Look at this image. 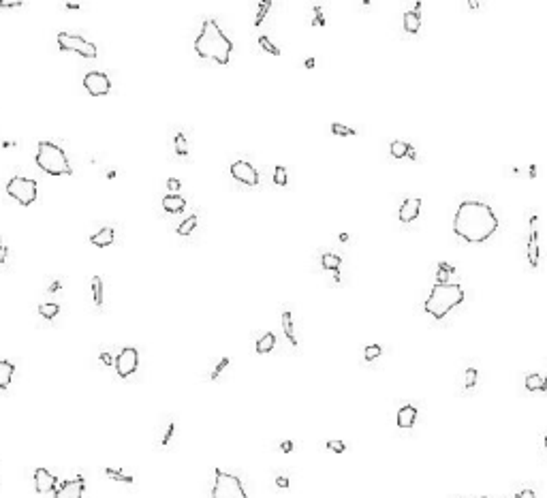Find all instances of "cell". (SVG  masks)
<instances>
[{"instance_id": "cell-10", "label": "cell", "mask_w": 547, "mask_h": 498, "mask_svg": "<svg viewBox=\"0 0 547 498\" xmlns=\"http://www.w3.org/2000/svg\"><path fill=\"white\" fill-rule=\"evenodd\" d=\"M231 176H233L237 182H242L246 186L259 184V171H256L248 160H235V163L231 165Z\"/></svg>"}, {"instance_id": "cell-46", "label": "cell", "mask_w": 547, "mask_h": 498, "mask_svg": "<svg viewBox=\"0 0 547 498\" xmlns=\"http://www.w3.org/2000/svg\"><path fill=\"white\" fill-rule=\"evenodd\" d=\"M291 449H293V443H291V441H285V443H282V451H285V454H289Z\"/></svg>"}, {"instance_id": "cell-36", "label": "cell", "mask_w": 547, "mask_h": 498, "mask_svg": "<svg viewBox=\"0 0 547 498\" xmlns=\"http://www.w3.org/2000/svg\"><path fill=\"white\" fill-rule=\"evenodd\" d=\"M229 364H231V359H229V357H222L220 361H218V366L214 368V372H212V381H216L218 377H220V372H222V370H224V368H227Z\"/></svg>"}, {"instance_id": "cell-16", "label": "cell", "mask_w": 547, "mask_h": 498, "mask_svg": "<svg viewBox=\"0 0 547 498\" xmlns=\"http://www.w3.org/2000/svg\"><path fill=\"white\" fill-rule=\"evenodd\" d=\"M184 208H186V201L178 192H169V195L163 197V210L169 212V214H180Z\"/></svg>"}, {"instance_id": "cell-1", "label": "cell", "mask_w": 547, "mask_h": 498, "mask_svg": "<svg viewBox=\"0 0 547 498\" xmlns=\"http://www.w3.org/2000/svg\"><path fill=\"white\" fill-rule=\"evenodd\" d=\"M498 216L483 201H462L453 216V233L468 244H481L496 233Z\"/></svg>"}, {"instance_id": "cell-6", "label": "cell", "mask_w": 547, "mask_h": 498, "mask_svg": "<svg viewBox=\"0 0 547 498\" xmlns=\"http://www.w3.org/2000/svg\"><path fill=\"white\" fill-rule=\"evenodd\" d=\"M6 192H9V197L15 199L19 205H30V203H35L38 189H36L35 180L13 176L9 182H6Z\"/></svg>"}, {"instance_id": "cell-33", "label": "cell", "mask_w": 547, "mask_h": 498, "mask_svg": "<svg viewBox=\"0 0 547 498\" xmlns=\"http://www.w3.org/2000/svg\"><path fill=\"white\" fill-rule=\"evenodd\" d=\"M269 9H272V2H259V13H256V17H255V26H261L263 24V17L267 15L269 13Z\"/></svg>"}, {"instance_id": "cell-25", "label": "cell", "mask_w": 547, "mask_h": 498, "mask_svg": "<svg viewBox=\"0 0 547 498\" xmlns=\"http://www.w3.org/2000/svg\"><path fill=\"white\" fill-rule=\"evenodd\" d=\"M321 265H323L325 269L338 271V268L342 265V259H340L338 255H333V252H325V255L321 257Z\"/></svg>"}, {"instance_id": "cell-3", "label": "cell", "mask_w": 547, "mask_h": 498, "mask_svg": "<svg viewBox=\"0 0 547 498\" xmlns=\"http://www.w3.org/2000/svg\"><path fill=\"white\" fill-rule=\"evenodd\" d=\"M464 302V289L460 284H434L432 293L428 295L426 300V312L432 316V319H445V316L451 312L455 306Z\"/></svg>"}, {"instance_id": "cell-24", "label": "cell", "mask_w": 547, "mask_h": 498, "mask_svg": "<svg viewBox=\"0 0 547 498\" xmlns=\"http://www.w3.org/2000/svg\"><path fill=\"white\" fill-rule=\"evenodd\" d=\"M410 150H413V146L406 144V141H400V139L391 141V156H394V158H404V156H408Z\"/></svg>"}, {"instance_id": "cell-17", "label": "cell", "mask_w": 547, "mask_h": 498, "mask_svg": "<svg viewBox=\"0 0 547 498\" xmlns=\"http://www.w3.org/2000/svg\"><path fill=\"white\" fill-rule=\"evenodd\" d=\"M415 419H417V409H415L413 404H406V406H402V409L398 411V425H400L402 430L413 428Z\"/></svg>"}, {"instance_id": "cell-34", "label": "cell", "mask_w": 547, "mask_h": 498, "mask_svg": "<svg viewBox=\"0 0 547 498\" xmlns=\"http://www.w3.org/2000/svg\"><path fill=\"white\" fill-rule=\"evenodd\" d=\"M378 355H381V346L378 345H370V346H365V351H364V357H365V361H374Z\"/></svg>"}, {"instance_id": "cell-23", "label": "cell", "mask_w": 547, "mask_h": 498, "mask_svg": "<svg viewBox=\"0 0 547 498\" xmlns=\"http://www.w3.org/2000/svg\"><path fill=\"white\" fill-rule=\"evenodd\" d=\"M38 314H41L43 319L51 321V319H56V316L60 314V306H58L56 302H43L41 306H38Z\"/></svg>"}, {"instance_id": "cell-21", "label": "cell", "mask_w": 547, "mask_h": 498, "mask_svg": "<svg viewBox=\"0 0 547 498\" xmlns=\"http://www.w3.org/2000/svg\"><path fill=\"white\" fill-rule=\"evenodd\" d=\"M524 385H526V389H528V391H547L545 377H541V374H528Z\"/></svg>"}, {"instance_id": "cell-38", "label": "cell", "mask_w": 547, "mask_h": 498, "mask_svg": "<svg viewBox=\"0 0 547 498\" xmlns=\"http://www.w3.org/2000/svg\"><path fill=\"white\" fill-rule=\"evenodd\" d=\"M327 449L329 451H336V454H344L346 451V445L342 441H329L327 443Z\"/></svg>"}, {"instance_id": "cell-37", "label": "cell", "mask_w": 547, "mask_h": 498, "mask_svg": "<svg viewBox=\"0 0 547 498\" xmlns=\"http://www.w3.org/2000/svg\"><path fill=\"white\" fill-rule=\"evenodd\" d=\"M477 385V370L474 368H468L466 370V389H473Z\"/></svg>"}, {"instance_id": "cell-2", "label": "cell", "mask_w": 547, "mask_h": 498, "mask_svg": "<svg viewBox=\"0 0 547 498\" xmlns=\"http://www.w3.org/2000/svg\"><path fill=\"white\" fill-rule=\"evenodd\" d=\"M195 51L199 58L214 60L218 64H229L233 54V43L224 35L216 19H205L201 32L195 38Z\"/></svg>"}, {"instance_id": "cell-14", "label": "cell", "mask_w": 547, "mask_h": 498, "mask_svg": "<svg viewBox=\"0 0 547 498\" xmlns=\"http://www.w3.org/2000/svg\"><path fill=\"white\" fill-rule=\"evenodd\" d=\"M530 223H532V231H530V237H528V263H530V268H539V233L535 229L537 216H532Z\"/></svg>"}, {"instance_id": "cell-50", "label": "cell", "mask_w": 547, "mask_h": 498, "mask_svg": "<svg viewBox=\"0 0 547 498\" xmlns=\"http://www.w3.org/2000/svg\"><path fill=\"white\" fill-rule=\"evenodd\" d=\"M543 443H545V451H547V436H545V441H543Z\"/></svg>"}, {"instance_id": "cell-26", "label": "cell", "mask_w": 547, "mask_h": 498, "mask_svg": "<svg viewBox=\"0 0 547 498\" xmlns=\"http://www.w3.org/2000/svg\"><path fill=\"white\" fill-rule=\"evenodd\" d=\"M173 146H176V154L178 156H186L188 154V139H186L184 133H178L176 139H173Z\"/></svg>"}, {"instance_id": "cell-20", "label": "cell", "mask_w": 547, "mask_h": 498, "mask_svg": "<svg viewBox=\"0 0 547 498\" xmlns=\"http://www.w3.org/2000/svg\"><path fill=\"white\" fill-rule=\"evenodd\" d=\"M282 329H285V336L289 338V342H291L293 346H297V338H295V327H293V314L289 312V310H285V312H282Z\"/></svg>"}, {"instance_id": "cell-8", "label": "cell", "mask_w": 547, "mask_h": 498, "mask_svg": "<svg viewBox=\"0 0 547 498\" xmlns=\"http://www.w3.org/2000/svg\"><path fill=\"white\" fill-rule=\"evenodd\" d=\"M113 366H115V372H118L120 379H128L135 370H137V366H139V353H137V348H133V346L122 348L120 355L115 357V364H113Z\"/></svg>"}, {"instance_id": "cell-45", "label": "cell", "mask_w": 547, "mask_h": 498, "mask_svg": "<svg viewBox=\"0 0 547 498\" xmlns=\"http://www.w3.org/2000/svg\"><path fill=\"white\" fill-rule=\"evenodd\" d=\"M6 261V246H2V244H0V265H2Z\"/></svg>"}, {"instance_id": "cell-31", "label": "cell", "mask_w": 547, "mask_h": 498, "mask_svg": "<svg viewBox=\"0 0 547 498\" xmlns=\"http://www.w3.org/2000/svg\"><path fill=\"white\" fill-rule=\"evenodd\" d=\"M259 45H261V49L263 51H267V54H272V56H280V49L276 47V45L269 41V37H259Z\"/></svg>"}, {"instance_id": "cell-29", "label": "cell", "mask_w": 547, "mask_h": 498, "mask_svg": "<svg viewBox=\"0 0 547 498\" xmlns=\"http://www.w3.org/2000/svg\"><path fill=\"white\" fill-rule=\"evenodd\" d=\"M453 271H455V268H451V265L445 263V261H440L438 263V274H436V280H438V284H447V278L451 276Z\"/></svg>"}, {"instance_id": "cell-41", "label": "cell", "mask_w": 547, "mask_h": 498, "mask_svg": "<svg viewBox=\"0 0 547 498\" xmlns=\"http://www.w3.org/2000/svg\"><path fill=\"white\" fill-rule=\"evenodd\" d=\"M0 6H2V9H6V6H9V9H13V6H15V9H19V6H24V2H11V0H0Z\"/></svg>"}, {"instance_id": "cell-39", "label": "cell", "mask_w": 547, "mask_h": 498, "mask_svg": "<svg viewBox=\"0 0 547 498\" xmlns=\"http://www.w3.org/2000/svg\"><path fill=\"white\" fill-rule=\"evenodd\" d=\"M173 432H176V425L169 423V425H167V430H165V434H163V438H160V443H163V445H169Z\"/></svg>"}, {"instance_id": "cell-42", "label": "cell", "mask_w": 547, "mask_h": 498, "mask_svg": "<svg viewBox=\"0 0 547 498\" xmlns=\"http://www.w3.org/2000/svg\"><path fill=\"white\" fill-rule=\"evenodd\" d=\"M101 361H103V364H105V366H111V364H115V359H113V357H111V355H109V353H101Z\"/></svg>"}, {"instance_id": "cell-27", "label": "cell", "mask_w": 547, "mask_h": 498, "mask_svg": "<svg viewBox=\"0 0 547 498\" xmlns=\"http://www.w3.org/2000/svg\"><path fill=\"white\" fill-rule=\"evenodd\" d=\"M90 284H92L94 304H96V306H103V278H101V276H94Z\"/></svg>"}, {"instance_id": "cell-35", "label": "cell", "mask_w": 547, "mask_h": 498, "mask_svg": "<svg viewBox=\"0 0 547 498\" xmlns=\"http://www.w3.org/2000/svg\"><path fill=\"white\" fill-rule=\"evenodd\" d=\"M331 133L333 135H355L357 131H353V128L340 124V122H333V124H331Z\"/></svg>"}, {"instance_id": "cell-43", "label": "cell", "mask_w": 547, "mask_h": 498, "mask_svg": "<svg viewBox=\"0 0 547 498\" xmlns=\"http://www.w3.org/2000/svg\"><path fill=\"white\" fill-rule=\"evenodd\" d=\"M515 498H537V494L532 492V490H528V488H526V490H522V492H519V494H517Z\"/></svg>"}, {"instance_id": "cell-28", "label": "cell", "mask_w": 547, "mask_h": 498, "mask_svg": "<svg viewBox=\"0 0 547 498\" xmlns=\"http://www.w3.org/2000/svg\"><path fill=\"white\" fill-rule=\"evenodd\" d=\"M195 229H197V216H188L186 221L180 223L178 233H180V235H190Z\"/></svg>"}, {"instance_id": "cell-30", "label": "cell", "mask_w": 547, "mask_h": 498, "mask_svg": "<svg viewBox=\"0 0 547 498\" xmlns=\"http://www.w3.org/2000/svg\"><path fill=\"white\" fill-rule=\"evenodd\" d=\"M105 475L109 479L113 481H122V483H133V477L131 475H124L122 470H115V468H105Z\"/></svg>"}, {"instance_id": "cell-49", "label": "cell", "mask_w": 547, "mask_h": 498, "mask_svg": "<svg viewBox=\"0 0 547 498\" xmlns=\"http://www.w3.org/2000/svg\"><path fill=\"white\" fill-rule=\"evenodd\" d=\"M67 6H69V9H79V4H77V2H67Z\"/></svg>"}, {"instance_id": "cell-22", "label": "cell", "mask_w": 547, "mask_h": 498, "mask_svg": "<svg viewBox=\"0 0 547 498\" xmlns=\"http://www.w3.org/2000/svg\"><path fill=\"white\" fill-rule=\"evenodd\" d=\"M276 346V336L272 334V332H267L265 336H261L259 340H256V353H261V355H265V353H269L272 351V348Z\"/></svg>"}, {"instance_id": "cell-13", "label": "cell", "mask_w": 547, "mask_h": 498, "mask_svg": "<svg viewBox=\"0 0 547 498\" xmlns=\"http://www.w3.org/2000/svg\"><path fill=\"white\" fill-rule=\"evenodd\" d=\"M419 210H421V199H404L398 216H400L402 223H413L419 216Z\"/></svg>"}, {"instance_id": "cell-18", "label": "cell", "mask_w": 547, "mask_h": 498, "mask_svg": "<svg viewBox=\"0 0 547 498\" xmlns=\"http://www.w3.org/2000/svg\"><path fill=\"white\" fill-rule=\"evenodd\" d=\"M13 372H15V366L6 359H0V389H6L11 385Z\"/></svg>"}, {"instance_id": "cell-44", "label": "cell", "mask_w": 547, "mask_h": 498, "mask_svg": "<svg viewBox=\"0 0 547 498\" xmlns=\"http://www.w3.org/2000/svg\"><path fill=\"white\" fill-rule=\"evenodd\" d=\"M276 486H278V488H289V479H287V477H278V479H276Z\"/></svg>"}, {"instance_id": "cell-7", "label": "cell", "mask_w": 547, "mask_h": 498, "mask_svg": "<svg viewBox=\"0 0 547 498\" xmlns=\"http://www.w3.org/2000/svg\"><path fill=\"white\" fill-rule=\"evenodd\" d=\"M58 45H60V49L64 51H75V54H79L81 58H96V54H99V49H96L94 43L86 41L83 37L79 35H71V32H58Z\"/></svg>"}, {"instance_id": "cell-48", "label": "cell", "mask_w": 547, "mask_h": 498, "mask_svg": "<svg viewBox=\"0 0 547 498\" xmlns=\"http://www.w3.org/2000/svg\"><path fill=\"white\" fill-rule=\"evenodd\" d=\"M314 67V58H308L306 60V69H312Z\"/></svg>"}, {"instance_id": "cell-40", "label": "cell", "mask_w": 547, "mask_h": 498, "mask_svg": "<svg viewBox=\"0 0 547 498\" xmlns=\"http://www.w3.org/2000/svg\"><path fill=\"white\" fill-rule=\"evenodd\" d=\"M167 189H169L171 192L180 191V180L178 178H169V180H167Z\"/></svg>"}, {"instance_id": "cell-47", "label": "cell", "mask_w": 547, "mask_h": 498, "mask_svg": "<svg viewBox=\"0 0 547 498\" xmlns=\"http://www.w3.org/2000/svg\"><path fill=\"white\" fill-rule=\"evenodd\" d=\"M60 287H62V284H60V280H54V284H51V287H49V291H51V293H54V291H58Z\"/></svg>"}, {"instance_id": "cell-11", "label": "cell", "mask_w": 547, "mask_h": 498, "mask_svg": "<svg viewBox=\"0 0 547 498\" xmlns=\"http://www.w3.org/2000/svg\"><path fill=\"white\" fill-rule=\"evenodd\" d=\"M83 492H86V481L83 477H77V479L60 481V486L54 490V498H81Z\"/></svg>"}, {"instance_id": "cell-5", "label": "cell", "mask_w": 547, "mask_h": 498, "mask_svg": "<svg viewBox=\"0 0 547 498\" xmlns=\"http://www.w3.org/2000/svg\"><path fill=\"white\" fill-rule=\"evenodd\" d=\"M212 498H248L242 481L235 475L224 473L222 468H214V488Z\"/></svg>"}, {"instance_id": "cell-15", "label": "cell", "mask_w": 547, "mask_h": 498, "mask_svg": "<svg viewBox=\"0 0 547 498\" xmlns=\"http://www.w3.org/2000/svg\"><path fill=\"white\" fill-rule=\"evenodd\" d=\"M113 240H115V231L111 227H103L101 231H96V233L90 235V242H92L94 246H99V248L111 246Z\"/></svg>"}, {"instance_id": "cell-32", "label": "cell", "mask_w": 547, "mask_h": 498, "mask_svg": "<svg viewBox=\"0 0 547 498\" xmlns=\"http://www.w3.org/2000/svg\"><path fill=\"white\" fill-rule=\"evenodd\" d=\"M287 182H289V178H287V169L282 165H278L274 169V184L276 186H287Z\"/></svg>"}, {"instance_id": "cell-19", "label": "cell", "mask_w": 547, "mask_h": 498, "mask_svg": "<svg viewBox=\"0 0 547 498\" xmlns=\"http://www.w3.org/2000/svg\"><path fill=\"white\" fill-rule=\"evenodd\" d=\"M421 28V15L417 11H406L404 13V30L410 32V35H415V32H419Z\"/></svg>"}, {"instance_id": "cell-12", "label": "cell", "mask_w": 547, "mask_h": 498, "mask_svg": "<svg viewBox=\"0 0 547 498\" xmlns=\"http://www.w3.org/2000/svg\"><path fill=\"white\" fill-rule=\"evenodd\" d=\"M56 488H58V479L49 473L47 468H36L35 470V490L38 494L54 492Z\"/></svg>"}, {"instance_id": "cell-4", "label": "cell", "mask_w": 547, "mask_h": 498, "mask_svg": "<svg viewBox=\"0 0 547 498\" xmlns=\"http://www.w3.org/2000/svg\"><path fill=\"white\" fill-rule=\"evenodd\" d=\"M36 165L49 176H71L73 173L67 152L54 141H38Z\"/></svg>"}, {"instance_id": "cell-9", "label": "cell", "mask_w": 547, "mask_h": 498, "mask_svg": "<svg viewBox=\"0 0 547 498\" xmlns=\"http://www.w3.org/2000/svg\"><path fill=\"white\" fill-rule=\"evenodd\" d=\"M83 88L92 96H105V94H109V90H111V79H109L107 73H103V71H90V73H86V77H83Z\"/></svg>"}]
</instances>
